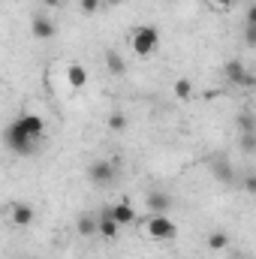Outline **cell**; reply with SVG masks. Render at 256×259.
Here are the masks:
<instances>
[{
  "instance_id": "3",
  "label": "cell",
  "mask_w": 256,
  "mask_h": 259,
  "mask_svg": "<svg viewBox=\"0 0 256 259\" xmlns=\"http://www.w3.org/2000/svg\"><path fill=\"white\" fill-rule=\"evenodd\" d=\"M88 181L94 187H112L118 181V163H112V160H94L88 166Z\"/></svg>"
},
{
  "instance_id": "13",
  "label": "cell",
  "mask_w": 256,
  "mask_h": 259,
  "mask_svg": "<svg viewBox=\"0 0 256 259\" xmlns=\"http://www.w3.org/2000/svg\"><path fill=\"white\" fill-rule=\"evenodd\" d=\"M75 229H78V235H84V238L97 235V217H91V214H81V217L75 220Z\"/></svg>"
},
{
  "instance_id": "10",
  "label": "cell",
  "mask_w": 256,
  "mask_h": 259,
  "mask_svg": "<svg viewBox=\"0 0 256 259\" xmlns=\"http://www.w3.org/2000/svg\"><path fill=\"white\" fill-rule=\"evenodd\" d=\"M118 229H121V226L112 220V214H109V208H106V211L97 217V235H103V238H115Z\"/></svg>"
},
{
  "instance_id": "16",
  "label": "cell",
  "mask_w": 256,
  "mask_h": 259,
  "mask_svg": "<svg viewBox=\"0 0 256 259\" xmlns=\"http://www.w3.org/2000/svg\"><path fill=\"white\" fill-rule=\"evenodd\" d=\"M190 94H193V81H187V78H178V81H175V97H178V100H187Z\"/></svg>"
},
{
  "instance_id": "1",
  "label": "cell",
  "mask_w": 256,
  "mask_h": 259,
  "mask_svg": "<svg viewBox=\"0 0 256 259\" xmlns=\"http://www.w3.org/2000/svg\"><path fill=\"white\" fill-rule=\"evenodd\" d=\"M3 145H6L12 154H18V157H30V154H33V148H36V142H33V139H30L21 127H18V121L6 124V130H3Z\"/></svg>"
},
{
  "instance_id": "11",
  "label": "cell",
  "mask_w": 256,
  "mask_h": 259,
  "mask_svg": "<svg viewBox=\"0 0 256 259\" xmlns=\"http://www.w3.org/2000/svg\"><path fill=\"white\" fill-rule=\"evenodd\" d=\"M66 81H69V88L81 91V88L88 84V69H84L81 64H69L66 66Z\"/></svg>"
},
{
  "instance_id": "7",
  "label": "cell",
  "mask_w": 256,
  "mask_h": 259,
  "mask_svg": "<svg viewBox=\"0 0 256 259\" xmlns=\"http://www.w3.org/2000/svg\"><path fill=\"white\" fill-rule=\"evenodd\" d=\"M226 78L235 81V84H241V88H253L256 84L253 72H247L241 61H229V64H226Z\"/></svg>"
},
{
  "instance_id": "6",
  "label": "cell",
  "mask_w": 256,
  "mask_h": 259,
  "mask_svg": "<svg viewBox=\"0 0 256 259\" xmlns=\"http://www.w3.org/2000/svg\"><path fill=\"white\" fill-rule=\"evenodd\" d=\"M9 217H12V226H18V229H27V226L33 223L36 211H33L27 202H12V208H9Z\"/></svg>"
},
{
  "instance_id": "18",
  "label": "cell",
  "mask_w": 256,
  "mask_h": 259,
  "mask_svg": "<svg viewBox=\"0 0 256 259\" xmlns=\"http://www.w3.org/2000/svg\"><path fill=\"white\" fill-rule=\"evenodd\" d=\"M78 6H81V12L84 15H97L103 6H100V0H78Z\"/></svg>"
},
{
  "instance_id": "23",
  "label": "cell",
  "mask_w": 256,
  "mask_h": 259,
  "mask_svg": "<svg viewBox=\"0 0 256 259\" xmlns=\"http://www.w3.org/2000/svg\"><path fill=\"white\" fill-rule=\"evenodd\" d=\"M214 3H217V6H220V9H226V6H232V3H235V0H214Z\"/></svg>"
},
{
  "instance_id": "20",
  "label": "cell",
  "mask_w": 256,
  "mask_h": 259,
  "mask_svg": "<svg viewBox=\"0 0 256 259\" xmlns=\"http://www.w3.org/2000/svg\"><path fill=\"white\" fill-rule=\"evenodd\" d=\"M244 39H247V49H253V46H256V24H247Z\"/></svg>"
},
{
  "instance_id": "5",
  "label": "cell",
  "mask_w": 256,
  "mask_h": 259,
  "mask_svg": "<svg viewBox=\"0 0 256 259\" xmlns=\"http://www.w3.org/2000/svg\"><path fill=\"white\" fill-rule=\"evenodd\" d=\"M30 33H33L36 39H55L58 27H55V21H52L49 15L36 12V15H33V21H30Z\"/></svg>"
},
{
  "instance_id": "9",
  "label": "cell",
  "mask_w": 256,
  "mask_h": 259,
  "mask_svg": "<svg viewBox=\"0 0 256 259\" xmlns=\"http://www.w3.org/2000/svg\"><path fill=\"white\" fill-rule=\"evenodd\" d=\"M109 214H112V220H115L118 226H130V223L136 220V211H133V205H130L127 199H121L118 205H112Z\"/></svg>"
},
{
  "instance_id": "14",
  "label": "cell",
  "mask_w": 256,
  "mask_h": 259,
  "mask_svg": "<svg viewBox=\"0 0 256 259\" xmlns=\"http://www.w3.org/2000/svg\"><path fill=\"white\" fill-rule=\"evenodd\" d=\"M106 69H109L112 75H124V72H127V64H124V58H121L118 52H106Z\"/></svg>"
},
{
  "instance_id": "19",
  "label": "cell",
  "mask_w": 256,
  "mask_h": 259,
  "mask_svg": "<svg viewBox=\"0 0 256 259\" xmlns=\"http://www.w3.org/2000/svg\"><path fill=\"white\" fill-rule=\"evenodd\" d=\"M238 127H241V133H253V115H241Z\"/></svg>"
},
{
  "instance_id": "8",
  "label": "cell",
  "mask_w": 256,
  "mask_h": 259,
  "mask_svg": "<svg viewBox=\"0 0 256 259\" xmlns=\"http://www.w3.org/2000/svg\"><path fill=\"white\" fill-rule=\"evenodd\" d=\"M18 127L24 130L33 142H39V139H42V133H46V121H42L39 115H30V112H27V115H21V118H18Z\"/></svg>"
},
{
  "instance_id": "12",
  "label": "cell",
  "mask_w": 256,
  "mask_h": 259,
  "mask_svg": "<svg viewBox=\"0 0 256 259\" xmlns=\"http://www.w3.org/2000/svg\"><path fill=\"white\" fill-rule=\"evenodd\" d=\"M145 202H148V208H151L154 214H166V211L172 208V199H169V193H157V190H154V193H148V199H145Z\"/></svg>"
},
{
  "instance_id": "15",
  "label": "cell",
  "mask_w": 256,
  "mask_h": 259,
  "mask_svg": "<svg viewBox=\"0 0 256 259\" xmlns=\"http://www.w3.org/2000/svg\"><path fill=\"white\" fill-rule=\"evenodd\" d=\"M226 247H229V235L226 232L217 229V232L208 235V250H226Z\"/></svg>"
},
{
  "instance_id": "2",
  "label": "cell",
  "mask_w": 256,
  "mask_h": 259,
  "mask_svg": "<svg viewBox=\"0 0 256 259\" xmlns=\"http://www.w3.org/2000/svg\"><path fill=\"white\" fill-rule=\"evenodd\" d=\"M130 46H133V52H136L139 58H148V55H154L157 46H160V30H157L154 24H142V27L133 30Z\"/></svg>"
},
{
  "instance_id": "21",
  "label": "cell",
  "mask_w": 256,
  "mask_h": 259,
  "mask_svg": "<svg viewBox=\"0 0 256 259\" xmlns=\"http://www.w3.org/2000/svg\"><path fill=\"white\" fill-rule=\"evenodd\" d=\"M121 3H124V0H100L103 9H115V6H121Z\"/></svg>"
},
{
  "instance_id": "22",
  "label": "cell",
  "mask_w": 256,
  "mask_h": 259,
  "mask_svg": "<svg viewBox=\"0 0 256 259\" xmlns=\"http://www.w3.org/2000/svg\"><path fill=\"white\" fill-rule=\"evenodd\" d=\"M244 187H247V193H256V178L247 175V178H244Z\"/></svg>"
},
{
  "instance_id": "4",
  "label": "cell",
  "mask_w": 256,
  "mask_h": 259,
  "mask_svg": "<svg viewBox=\"0 0 256 259\" xmlns=\"http://www.w3.org/2000/svg\"><path fill=\"white\" fill-rule=\"evenodd\" d=\"M148 235L157 238V241H172V238L178 235V226H175L166 214H154V217L148 220Z\"/></svg>"
},
{
  "instance_id": "17",
  "label": "cell",
  "mask_w": 256,
  "mask_h": 259,
  "mask_svg": "<svg viewBox=\"0 0 256 259\" xmlns=\"http://www.w3.org/2000/svg\"><path fill=\"white\" fill-rule=\"evenodd\" d=\"M109 130H115V133H124V130H127V118H124L121 112L109 115Z\"/></svg>"
}]
</instances>
